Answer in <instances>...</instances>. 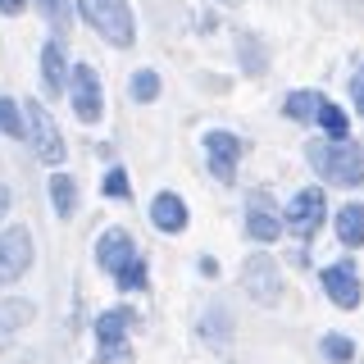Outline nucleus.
<instances>
[{"label":"nucleus","instance_id":"16","mask_svg":"<svg viewBox=\"0 0 364 364\" xmlns=\"http://www.w3.org/2000/svg\"><path fill=\"white\" fill-rule=\"evenodd\" d=\"M323 91H314V87H301V91H287V100H282V114H287L291 123H314V114L318 105H323Z\"/></svg>","mask_w":364,"mask_h":364},{"label":"nucleus","instance_id":"30","mask_svg":"<svg viewBox=\"0 0 364 364\" xmlns=\"http://www.w3.org/2000/svg\"><path fill=\"white\" fill-rule=\"evenodd\" d=\"M219 5H228V9H237V5H242V0H219Z\"/></svg>","mask_w":364,"mask_h":364},{"label":"nucleus","instance_id":"18","mask_svg":"<svg viewBox=\"0 0 364 364\" xmlns=\"http://www.w3.org/2000/svg\"><path fill=\"white\" fill-rule=\"evenodd\" d=\"M50 205H55L60 219H73V210H77V182H73V173H50Z\"/></svg>","mask_w":364,"mask_h":364},{"label":"nucleus","instance_id":"8","mask_svg":"<svg viewBox=\"0 0 364 364\" xmlns=\"http://www.w3.org/2000/svg\"><path fill=\"white\" fill-rule=\"evenodd\" d=\"M200 146H205V164H210V173L223 182V187H232L237 182V164H242V151H246V141L237 132H228V128H210L200 136Z\"/></svg>","mask_w":364,"mask_h":364},{"label":"nucleus","instance_id":"5","mask_svg":"<svg viewBox=\"0 0 364 364\" xmlns=\"http://www.w3.org/2000/svg\"><path fill=\"white\" fill-rule=\"evenodd\" d=\"M68 105H73L77 123H100L105 119V87H100V73L91 64H68Z\"/></svg>","mask_w":364,"mask_h":364},{"label":"nucleus","instance_id":"11","mask_svg":"<svg viewBox=\"0 0 364 364\" xmlns=\"http://www.w3.org/2000/svg\"><path fill=\"white\" fill-rule=\"evenodd\" d=\"M323 214H328V196H323V187H305V191H296L291 205L282 210V228H291L296 237H310L318 223H323Z\"/></svg>","mask_w":364,"mask_h":364},{"label":"nucleus","instance_id":"29","mask_svg":"<svg viewBox=\"0 0 364 364\" xmlns=\"http://www.w3.org/2000/svg\"><path fill=\"white\" fill-rule=\"evenodd\" d=\"M5 214H9V187L0 182V219H5Z\"/></svg>","mask_w":364,"mask_h":364},{"label":"nucleus","instance_id":"23","mask_svg":"<svg viewBox=\"0 0 364 364\" xmlns=\"http://www.w3.org/2000/svg\"><path fill=\"white\" fill-rule=\"evenodd\" d=\"M237 55H242V68L250 77H264V68H269V55H264V46H259L250 32H242L237 37Z\"/></svg>","mask_w":364,"mask_h":364},{"label":"nucleus","instance_id":"22","mask_svg":"<svg viewBox=\"0 0 364 364\" xmlns=\"http://www.w3.org/2000/svg\"><path fill=\"white\" fill-rule=\"evenodd\" d=\"M318 355H323L328 364H350L355 360V341H350L346 333H323L318 337Z\"/></svg>","mask_w":364,"mask_h":364},{"label":"nucleus","instance_id":"17","mask_svg":"<svg viewBox=\"0 0 364 364\" xmlns=\"http://www.w3.org/2000/svg\"><path fill=\"white\" fill-rule=\"evenodd\" d=\"M32 318H37V305H32V301H23V296H5V301H0V337L28 328Z\"/></svg>","mask_w":364,"mask_h":364},{"label":"nucleus","instance_id":"10","mask_svg":"<svg viewBox=\"0 0 364 364\" xmlns=\"http://www.w3.org/2000/svg\"><path fill=\"white\" fill-rule=\"evenodd\" d=\"M318 282H323V296L337 305V310H355V305L364 301V282L350 259H337V264H328L323 273H318Z\"/></svg>","mask_w":364,"mask_h":364},{"label":"nucleus","instance_id":"20","mask_svg":"<svg viewBox=\"0 0 364 364\" xmlns=\"http://www.w3.org/2000/svg\"><path fill=\"white\" fill-rule=\"evenodd\" d=\"M159 91H164V82H159L155 68H136V73L128 77V96L136 100V105H151V100H159Z\"/></svg>","mask_w":364,"mask_h":364},{"label":"nucleus","instance_id":"19","mask_svg":"<svg viewBox=\"0 0 364 364\" xmlns=\"http://www.w3.org/2000/svg\"><path fill=\"white\" fill-rule=\"evenodd\" d=\"M37 14L55 28V37L73 32V0H37Z\"/></svg>","mask_w":364,"mask_h":364},{"label":"nucleus","instance_id":"28","mask_svg":"<svg viewBox=\"0 0 364 364\" xmlns=\"http://www.w3.org/2000/svg\"><path fill=\"white\" fill-rule=\"evenodd\" d=\"M23 9H28V0H0V14H9V18L23 14Z\"/></svg>","mask_w":364,"mask_h":364},{"label":"nucleus","instance_id":"9","mask_svg":"<svg viewBox=\"0 0 364 364\" xmlns=\"http://www.w3.org/2000/svg\"><path fill=\"white\" fill-rule=\"evenodd\" d=\"M32 269V232L23 223H9L0 232V282H18Z\"/></svg>","mask_w":364,"mask_h":364},{"label":"nucleus","instance_id":"12","mask_svg":"<svg viewBox=\"0 0 364 364\" xmlns=\"http://www.w3.org/2000/svg\"><path fill=\"white\" fill-rule=\"evenodd\" d=\"M246 232L255 237L259 246H273L282 237V219H278V210H273V200H269V191H255L246 205Z\"/></svg>","mask_w":364,"mask_h":364},{"label":"nucleus","instance_id":"26","mask_svg":"<svg viewBox=\"0 0 364 364\" xmlns=\"http://www.w3.org/2000/svg\"><path fill=\"white\" fill-rule=\"evenodd\" d=\"M100 191H105V196H114V200H128L132 196V182H128V168L123 164H114L105 178H100Z\"/></svg>","mask_w":364,"mask_h":364},{"label":"nucleus","instance_id":"15","mask_svg":"<svg viewBox=\"0 0 364 364\" xmlns=\"http://www.w3.org/2000/svg\"><path fill=\"white\" fill-rule=\"evenodd\" d=\"M333 232L341 246L350 250H364V200H346L341 210L333 214Z\"/></svg>","mask_w":364,"mask_h":364},{"label":"nucleus","instance_id":"4","mask_svg":"<svg viewBox=\"0 0 364 364\" xmlns=\"http://www.w3.org/2000/svg\"><path fill=\"white\" fill-rule=\"evenodd\" d=\"M23 141H32V151H37L41 164L60 168L64 164V136H60V123L50 119V109L41 105V100H28V109H23Z\"/></svg>","mask_w":364,"mask_h":364},{"label":"nucleus","instance_id":"2","mask_svg":"<svg viewBox=\"0 0 364 364\" xmlns=\"http://www.w3.org/2000/svg\"><path fill=\"white\" fill-rule=\"evenodd\" d=\"M305 159H310V168L328 187H346V191L364 187V146H355L350 136H341V141L314 136V141L305 146Z\"/></svg>","mask_w":364,"mask_h":364},{"label":"nucleus","instance_id":"7","mask_svg":"<svg viewBox=\"0 0 364 364\" xmlns=\"http://www.w3.org/2000/svg\"><path fill=\"white\" fill-rule=\"evenodd\" d=\"M242 287L255 305H278L282 301V269L269 250H250L242 259Z\"/></svg>","mask_w":364,"mask_h":364},{"label":"nucleus","instance_id":"13","mask_svg":"<svg viewBox=\"0 0 364 364\" xmlns=\"http://www.w3.org/2000/svg\"><path fill=\"white\" fill-rule=\"evenodd\" d=\"M151 223L159 228V232H168V237L187 232V223H191L187 200H182L178 191H155V196H151Z\"/></svg>","mask_w":364,"mask_h":364},{"label":"nucleus","instance_id":"1","mask_svg":"<svg viewBox=\"0 0 364 364\" xmlns=\"http://www.w3.org/2000/svg\"><path fill=\"white\" fill-rule=\"evenodd\" d=\"M96 264L114 278L119 291H146V282H151L146 255L136 250L128 228H105V232L96 237Z\"/></svg>","mask_w":364,"mask_h":364},{"label":"nucleus","instance_id":"14","mask_svg":"<svg viewBox=\"0 0 364 364\" xmlns=\"http://www.w3.org/2000/svg\"><path fill=\"white\" fill-rule=\"evenodd\" d=\"M37 60H41V87H46V96H64V91H68V55H64L60 37L41 41Z\"/></svg>","mask_w":364,"mask_h":364},{"label":"nucleus","instance_id":"27","mask_svg":"<svg viewBox=\"0 0 364 364\" xmlns=\"http://www.w3.org/2000/svg\"><path fill=\"white\" fill-rule=\"evenodd\" d=\"M350 105H355V114L364 119V64L350 73Z\"/></svg>","mask_w":364,"mask_h":364},{"label":"nucleus","instance_id":"24","mask_svg":"<svg viewBox=\"0 0 364 364\" xmlns=\"http://www.w3.org/2000/svg\"><path fill=\"white\" fill-rule=\"evenodd\" d=\"M205 337H210V341H228V337H232V314H228V305H210V310H205Z\"/></svg>","mask_w":364,"mask_h":364},{"label":"nucleus","instance_id":"21","mask_svg":"<svg viewBox=\"0 0 364 364\" xmlns=\"http://www.w3.org/2000/svg\"><path fill=\"white\" fill-rule=\"evenodd\" d=\"M314 123H318L328 136H333V141L350 136V119H346V109H341L337 100H323V105H318V114H314Z\"/></svg>","mask_w":364,"mask_h":364},{"label":"nucleus","instance_id":"6","mask_svg":"<svg viewBox=\"0 0 364 364\" xmlns=\"http://www.w3.org/2000/svg\"><path fill=\"white\" fill-rule=\"evenodd\" d=\"M132 323H136V314L128 305H114V310H105L96 318V341H100L96 364H128L132 360V341H128Z\"/></svg>","mask_w":364,"mask_h":364},{"label":"nucleus","instance_id":"3","mask_svg":"<svg viewBox=\"0 0 364 364\" xmlns=\"http://www.w3.org/2000/svg\"><path fill=\"white\" fill-rule=\"evenodd\" d=\"M77 14H82L87 28L105 46H114V50H128L136 41V18H132L128 0H77Z\"/></svg>","mask_w":364,"mask_h":364},{"label":"nucleus","instance_id":"25","mask_svg":"<svg viewBox=\"0 0 364 364\" xmlns=\"http://www.w3.org/2000/svg\"><path fill=\"white\" fill-rule=\"evenodd\" d=\"M0 132L5 136H18L23 141V109L14 96H0Z\"/></svg>","mask_w":364,"mask_h":364}]
</instances>
